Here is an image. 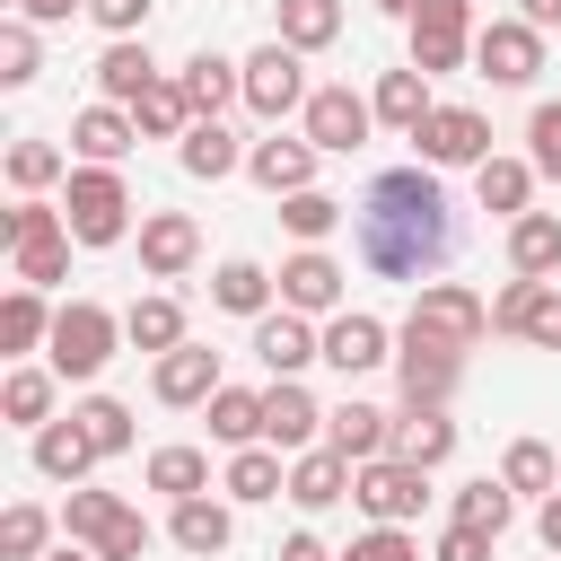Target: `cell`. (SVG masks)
Wrapping results in <instances>:
<instances>
[{
  "label": "cell",
  "mask_w": 561,
  "mask_h": 561,
  "mask_svg": "<svg viewBox=\"0 0 561 561\" xmlns=\"http://www.w3.org/2000/svg\"><path fill=\"white\" fill-rule=\"evenodd\" d=\"M35 342H53V307H44V289H26V280H18V289L0 298V351H9V359H26Z\"/></svg>",
  "instance_id": "35"
},
{
  "label": "cell",
  "mask_w": 561,
  "mask_h": 561,
  "mask_svg": "<svg viewBox=\"0 0 561 561\" xmlns=\"http://www.w3.org/2000/svg\"><path fill=\"white\" fill-rule=\"evenodd\" d=\"M61 535H70V543H88L96 561H140V552H149L140 508H123L114 491H70V500H61Z\"/></svg>",
  "instance_id": "2"
},
{
  "label": "cell",
  "mask_w": 561,
  "mask_h": 561,
  "mask_svg": "<svg viewBox=\"0 0 561 561\" xmlns=\"http://www.w3.org/2000/svg\"><path fill=\"white\" fill-rule=\"evenodd\" d=\"M123 342H131V351H175V342H184V298H175V289L131 298V307H123Z\"/></svg>",
  "instance_id": "27"
},
{
  "label": "cell",
  "mask_w": 561,
  "mask_h": 561,
  "mask_svg": "<svg viewBox=\"0 0 561 561\" xmlns=\"http://www.w3.org/2000/svg\"><path fill=\"white\" fill-rule=\"evenodd\" d=\"M254 359H263L272 377H298L307 359H324V333H316L298 307H272V316H254Z\"/></svg>",
  "instance_id": "13"
},
{
  "label": "cell",
  "mask_w": 561,
  "mask_h": 561,
  "mask_svg": "<svg viewBox=\"0 0 561 561\" xmlns=\"http://www.w3.org/2000/svg\"><path fill=\"white\" fill-rule=\"evenodd\" d=\"M517 342H535V351H561V289H552V280L535 289V307H526V333H517Z\"/></svg>",
  "instance_id": "51"
},
{
  "label": "cell",
  "mask_w": 561,
  "mask_h": 561,
  "mask_svg": "<svg viewBox=\"0 0 561 561\" xmlns=\"http://www.w3.org/2000/svg\"><path fill=\"white\" fill-rule=\"evenodd\" d=\"M377 9H386V18H412V9H421V0H377Z\"/></svg>",
  "instance_id": "60"
},
{
  "label": "cell",
  "mask_w": 561,
  "mask_h": 561,
  "mask_svg": "<svg viewBox=\"0 0 561 561\" xmlns=\"http://www.w3.org/2000/svg\"><path fill=\"white\" fill-rule=\"evenodd\" d=\"M70 9H88V0H18V18H35V26H61Z\"/></svg>",
  "instance_id": "56"
},
{
  "label": "cell",
  "mask_w": 561,
  "mask_h": 561,
  "mask_svg": "<svg viewBox=\"0 0 561 561\" xmlns=\"http://www.w3.org/2000/svg\"><path fill=\"white\" fill-rule=\"evenodd\" d=\"M272 289H280V280H272L263 263H245V254H228V263L210 272V298H219L228 316H272Z\"/></svg>",
  "instance_id": "34"
},
{
  "label": "cell",
  "mask_w": 561,
  "mask_h": 561,
  "mask_svg": "<svg viewBox=\"0 0 561 561\" xmlns=\"http://www.w3.org/2000/svg\"><path fill=\"white\" fill-rule=\"evenodd\" d=\"M526 158H535V175L561 184V105H535L526 114Z\"/></svg>",
  "instance_id": "50"
},
{
  "label": "cell",
  "mask_w": 561,
  "mask_h": 561,
  "mask_svg": "<svg viewBox=\"0 0 561 561\" xmlns=\"http://www.w3.org/2000/svg\"><path fill=\"white\" fill-rule=\"evenodd\" d=\"M193 254H202V228H193L184 210H149V219H140V272H149V280H184Z\"/></svg>",
  "instance_id": "16"
},
{
  "label": "cell",
  "mask_w": 561,
  "mask_h": 561,
  "mask_svg": "<svg viewBox=\"0 0 561 561\" xmlns=\"http://www.w3.org/2000/svg\"><path fill=\"white\" fill-rule=\"evenodd\" d=\"M219 491H228V500H245V508H254V500H280V491H289V465H280V447H272V438H263V447H237Z\"/></svg>",
  "instance_id": "31"
},
{
  "label": "cell",
  "mask_w": 561,
  "mask_h": 561,
  "mask_svg": "<svg viewBox=\"0 0 561 561\" xmlns=\"http://www.w3.org/2000/svg\"><path fill=\"white\" fill-rule=\"evenodd\" d=\"M175 88H184V105H193V123H219L237 96H245V61H219V53H193L184 70H175Z\"/></svg>",
  "instance_id": "18"
},
{
  "label": "cell",
  "mask_w": 561,
  "mask_h": 561,
  "mask_svg": "<svg viewBox=\"0 0 561 561\" xmlns=\"http://www.w3.org/2000/svg\"><path fill=\"white\" fill-rule=\"evenodd\" d=\"M61 228H70V219H61V202H35V193H26V202H18L9 219H0V237H9V245H35V237H61Z\"/></svg>",
  "instance_id": "49"
},
{
  "label": "cell",
  "mask_w": 561,
  "mask_h": 561,
  "mask_svg": "<svg viewBox=\"0 0 561 561\" xmlns=\"http://www.w3.org/2000/svg\"><path fill=\"white\" fill-rule=\"evenodd\" d=\"M491 543L500 535H482V526H447L438 535V561H491Z\"/></svg>",
  "instance_id": "55"
},
{
  "label": "cell",
  "mask_w": 561,
  "mask_h": 561,
  "mask_svg": "<svg viewBox=\"0 0 561 561\" xmlns=\"http://www.w3.org/2000/svg\"><path fill=\"white\" fill-rule=\"evenodd\" d=\"M61 219H70L79 245H114V237L131 228V193H123V175H114V167H70Z\"/></svg>",
  "instance_id": "5"
},
{
  "label": "cell",
  "mask_w": 561,
  "mask_h": 561,
  "mask_svg": "<svg viewBox=\"0 0 561 561\" xmlns=\"http://www.w3.org/2000/svg\"><path fill=\"white\" fill-rule=\"evenodd\" d=\"M131 123H140V140H184V131H193V105H184L175 79H158V88L131 105Z\"/></svg>",
  "instance_id": "39"
},
{
  "label": "cell",
  "mask_w": 561,
  "mask_h": 561,
  "mask_svg": "<svg viewBox=\"0 0 561 561\" xmlns=\"http://www.w3.org/2000/svg\"><path fill=\"white\" fill-rule=\"evenodd\" d=\"M368 131H377V105H368V96H351V88H316V96H307V140H316L324 158H351Z\"/></svg>",
  "instance_id": "11"
},
{
  "label": "cell",
  "mask_w": 561,
  "mask_h": 561,
  "mask_svg": "<svg viewBox=\"0 0 561 561\" xmlns=\"http://www.w3.org/2000/svg\"><path fill=\"white\" fill-rule=\"evenodd\" d=\"M79 430L96 438V456H123V447H131V403H114V394H88V403H79Z\"/></svg>",
  "instance_id": "47"
},
{
  "label": "cell",
  "mask_w": 561,
  "mask_h": 561,
  "mask_svg": "<svg viewBox=\"0 0 561 561\" xmlns=\"http://www.w3.org/2000/svg\"><path fill=\"white\" fill-rule=\"evenodd\" d=\"M500 482H508V491H561V456H552L543 438H517V447L500 456Z\"/></svg>",
  "instance_id": "41"
},
{
  "label": "cell",
  "mask_w": 561,
  "mask_h": 561,
  "mask_svg": "<svg viewBox=\"0 0 561 561\" xmlns=\"http://www.w3.org/2000/svg\"><path fill=\"white\" fill-rule=\"evenodd\" d=\"M280 561H342V552H324L316 535H289V543H280Z\"/></svg>",
  "instance_id": "59"
},
{
  "label": "cell",
  "mask_w": 561,
  "mask_h": 561,
  "mask_svg": "<svg viewBox=\"0 0 561 561\" xmlns=\"http://www.w3.org/2000/svg\"><path fill=\"white\" fill-rule=\"evenodd\" d=\"M53 386H61V368H9V377H0V421L44 430V421H53Z\"/></svg>",
  "instance_id": "36"
},
{
  "label": "cell",
  "mask_w": 561,
  "mask_h": 561,
  "mask_svg": "<svg viewBox=\"0 0 561 561\" xmlns=\"http://www.w3.org/2000/svg\"><path fill=\"white\" fill-rule=\"evenodd\" d=\"M88 465H96V438L79 430V412H70V421H44V430H35V473H44V482H79Z\"/></svg>",
  "instance_id": "29"
},
{
  "label": "cell",
  "mask_w": 561,
  "mask_h": 561,
  "mask_svg": "<svg viewBox=\"0 0 561 561\" xmlns=\"http://www.w3.org/2000/svg\"><path fill=\"white\" fill-rule=\"evenodd\" d=\"M263 438H272L280 456L316 447V438H324V403H316L298 377H272V386H263Z\"/></svg>",
  "instance_id": "12"
},
{
  "label": "cell",
  "mask_w": 561,
  "mask_h": 561,
  "mask_svg": "<svg viewBox=\"0 0 561 561\" xmlns=\"http://www.w3.org/2000/svg\"><path fill=\"white\" fill-rule=\"evenodd\" d=\"M394 456H412V465H447V456H456V421H447V403H403V421H394Z\"/></svg>",
  "instance_id": "28"
},
{
  "label": "cell",
  "mask_w": 561,
  "mask_h": 561,
  "mask_svg": "<svg viewBox=\"0 0 561 561\" xmlns=\"http://www.w3.org/2000/svg\"><path fill=\"white\" fill-rule=\"evenodd\" d=\"M368 105H377V123H386V131H421V123H430V70H412V61H403V70H386Z\"/></svg>",
  "instance_id": "30"
},
{
  "label": "cell",
  "mask_w": 561,
  "mask_h": 561,
  "mask_svg": "<svg viewBox=\"0 0 561 561\" xmlns=\"http://www.w3.org/2000/svg\"><path fill=\"white\" fill-rule=\"evenodd\" d=\"M333 219H342L333 193H316V184H307V193H280V228H289V237L316 245V237H333Z\"/></svg>",
  "instance_id": "46"
},
{
  "label": "cell",
  "mask_w": 561,
  "mask_h": 561,
  "mask_svg": "<svg viewBox=\"0 0 561 561\" xmlns=\"http://www.w3.org/2000/svg\"><path fill=\"white\" fill-rule=\"evenodd\" d=\"M473 193H482V210L517 219V210L535 202V158H482V167H473Z\"/></svg>",
  "instance_id": "33"
},
{
  "label": "cell",
  "mask_w": 561,
  "mask_h": 561,
  "mask_svg": "<svg viewBox=\"0 0 561 561\" xmlns=\"http://www.w3.org/2000/svg\"><path fill=\"white\" fill-rule=\"evenodd\" d=\"M149 9H158V0H88V18H96L105 35H140V26H149Z\"/></svg>",
  "instance_id": "54"
},
{
  "label": "cell",
  "mask_w": 561,
  "mask_h": 561,
  "mask_svg": "<svg viewBox=\"0 0 561 561\" xmlns=\"http://www.w3.org/2000/svg\"><path fill=\"white\" fill-rule=\"evenodd\" d=\"M35 79V18H0V88Z\"/></svg>",
  "instance_id": "48"
},
{
  "label": "cell",
  "mask_w": 561,
  "mask_h": 561,
  "mask_svg": "<svg viewBox=\"0 0 561 561\" xmlns=\"http://www.w3.org/2000/svg\"><path fill=\"white\" fill-rule=\"evenodd\" d=\"M44 561H96V552H70V543H61V552H44Z\"/></svg>",
  "instance_id": "61"
},
{
  "label": "cell",
  "mask_w": 561,
  "mask_h": 561,
  "mask_svg": "<svg viewBox=\"0 0 561 561\" xmlns=\"http://www.w3.org/2000/svg\"><path fill=\"white\" fill-rule=\"evenodd\" d=\"M456 368H465V351H438V342H412V333H403V351H394L403 403H447V394H456Z\"/></svg>",
  "instance_id": "21"
},
{
  "label": "cell",
  "mask_w": 561,
  "mask_h": 561,
  "mask_svg": "<svg viewBox=\"0 0 561 561\" xmlns=\"http://www.w3.org/2000/svg\"><path fill=\"white\" fill-rule=\"evenodd\" d=\"M351 500H359L377 526H412L421 500H430V465H412V456H368V465L351 473Z\"/></svg>",
  "instance_id": "6"
},
{
  "label": "cell",
  "mask_w": 561,
  "mask_h": 561,
  "mask_svg": "<svg viewBox=\"0 0 561 561\" xmlns=\"http://www.w3.org/2000/svg\"><path fill=\"white\" fill-rule=\"evenodd\" d=\"M403 333H412V342H438V351H473V342L491 333V307H482L465 280H430V289L412 298Z\"/></svg>",
  "instance_id": "4"
},
{
  "label": "cell",
  "mask_w": 561,
  "mask_h": 561,
  "mask_svg": "<svg viewBox=\"0 0 561 561\" xmlns=\"http://www.w3.org/2000/svg\"><path fill=\"white\" fill-rule=\"evenodd\" d=\"M280 307H298V316H342V263H333L324 245L289 254V263H280Z\"/></svg>",
  "instance_id": "17"
},
{
  "label": "cell",
  "mask_w": 561,
  "mask_h": 561,
  "mask_svg": "<svg viewBox=\"0 0 561 561\" xmlns=\"http://www.w3.org/2000/svg\"><path fill=\"white\" fill-rule=\"evenodd\" d=\"M342 561H421V543H412L403 526H368V535H359Z\"/></svg>",
  "instance_id": "52"
},
{
  "label": "cell",
  "mask_w": 561,
  "mask_h": 561,
  "mask_svg": "<svg viewBox=\"0 0 561 561\" xmlns=\"http://www.w3.org/2000/svg\"><path fill=\"white\" fill-rule=\"evenodd\" d=\"M412 140H421V167H482L491 158V123L473 105H430V123Z\"/></svg>",
  "instance_id": "10"
},
{
  "label": "cell",
  "mask_w": 561,
  "mask_h": 561,
  "mask_svg": "<svg viewBox=\"0 0 561 561\" xmlns=\"http://www.w3.org/2000/svg\"><path fill=\"white\" fill-rule=\"evenodd\" d=\"M333 35H342V0H280V44L324 53Z\"/></svg>",
  "instance_id": "38"
},
{
  "label": "cell",
  "mask_w": 561,
  "mask_h": 561,
  "mask_svg": "<svg viewBox=\"0 0 561 561\" xmlns=\"http://www.w3.org/2000/svg\"><path fill=\"white\" fill-rule=\"evenodd\" d=\"M508 508H517V491H508V482H491V473L456 491V526H482V535H500V526H508Z\"/></svg>",
  "instance_id": "44"
},
{
  "label": "cell",
  "mask_w": 561,
  "mask_h": 561,
  "mask_svg": "<svg viewBox=\"0 0 561 561\" xmlns=\"http://www.w3.org/2000/svg\"><path fill=\"white\" fill-rule=\"evenodd\" d=\"M473 53V0H421L412 9V70H456Z\"/></svg>",
  "instance_id": "9"
},
{
  "label": "cell",
  "mask_w": 561,
  "mask_h": 561,
  "mask_svg": "<svg viewBox=\"0 0 561 561\" xmlns=\"http://www.w3.org/2000/svg\"><path fill=\"white\" fill-rule=\"evenodd\" d=\"M70 245H79V237L61 228V237H35V245H9V263H18V280H26V289H53V280L70 272Z\"/></svg>",
  "instance_id": "43"
},
{
  "label": "cell",
  "mask_w": 561,
  "mask_h": 561,
  "mask_svg": "<svg viewBox=\"0 0 561 561\" xmlns=\"http://www.w3.org/2000/svg\"><path fill=\"white\" fill-rule=\"evenodd\" d=\"M351 473H359V465L316 438V447L289 456V500H298V508H333V500H351Z\"/></svg>",
  "instance_id": "19"
},
{
  "label": "cell",
  "mask_w": 561,
  "mask_h": 561,
  "mask_svg": "<svg viewBox=\"0 0 561 561\" xmlns=\"http://www.w3.org/2000/svg\"><path fill=\"white\" fill-rule=\"evenodd\" d=\"M316 158H324L316 140H254V149H245V175L280 202V193H307V184H316Z\"/></svg>",
  "instance_id": "20"
},
{
  "label": "cell",
  "mask_w": 561,
  "mask_h": 561,
  "mask_svg": "<svg viewBox=\"0 0 561 561\" xmlns=\"http://www.w3.org/2000/svg\"><path fill=\"white\" fill-rule=\"evenodd\" d=\"M535 535H543V552H561V491H543V508H535Z\"/></svg>",
  "instance_id": "57"
},
{
  "label": "cell",
  "mask_w": 561,
  "mask_h": 561,
  "mask_svg": "<svg viewBox=\"0 0 561 561\" xmlns=\"http://www.w3.org/2000/svg\"><path fill=\"white\" fill-rule=\"evenodd\" d=\"M175 158H184V175H202V184H219V175H237V167H245V149H237V131H228V123H193V131L175 140Z\"/></svg>",
  "instance_id": "32"
},
{
  "label": "cell",
  "mask_w": 561,
  "mask_h": 561,
  "mask_svg": "<svg viewBox=\"0 0 561 561\" xmlns=\"http://www.w3.org/2000/svg\"><path fill=\"white\" fill-rule=\"evenodd\" d=\"M131 140H140V123H131V105H105V96H96L88 114H70V149H79L88 167H114V158H123Z\"/></svg>",
  "instance_id": "23"
},
{
  "label": "cell",
  "mask_w": 561,
  "mask_h": 561,
  "mask_svg": "<svg viewBox=\"0 0 561 561\" xmlns=\"http://www.w3.org/2000/svg\"><path fill=\"white\" fill-rule=\"evenodd\" d=\"M324 447H342L351 465H368V456H394V421H386L377 403H342V412H324Z\"/></svg>",
  "instance_id": "24"
},
{
  "label": "cell",
  "mask_w": 561,
  "mask_h": 561,
  "mask_svg": "<svg viewBox=\"0 0 561 561\" xmlns=\"http://www.w3.org/2000/svg\"><path fill=\"white\" fill-rule=\"evenodd\" d=\"M44 543H53V517H44L35 500H18V508L0 517V561H44Z\"/></svg>",
  "instance_id": "45"
},
{
  "label": "cell",
  "mask_w": 561,
  "mask_h": 561,
  "mask_svg": "<svg viewBox=\"0 0 561 561\" xmlns=\"http://www.w3.org/2000/svg\"><path fill=\"white\" fill-rule=\"evenodd\" d=\"M202 412H210V438L219 447H263V394L254 386H219Z\"/></svg>",
  "instance_id": "37"
},
{
  "label": "cell",
  "mask_w": 561,
  "mask_h": 561,
  "mask_svg": "<svg viewBox=\"0 0 561 561\" xmlns=\"http://www.w3.org/2000/svg\"><path fill=\"white\" fill-rule=\"evenodd\" d=\"M149 88H158V61H149V44L114 35V44L96 53V96H105V105H140Z\"/></svg>",
  "instance_id": "22"
},
{
  "label": "cell",
  "mask_w": 561,
  "mask_h": 561,
  "mask_svg": "<svg viewBox=\"0 0 561 561\" xmlns=\"http://www.w3.org/2000/svg\"><path fill=\"white\" fill-rule=\"evenodd\" d=\"M149 394H158V403H175V412L210 403V394H219V351H202V342H175V351H158V377H149Z\"/></svg>",
  "instance_id": "15"
},
{
  "label": "cell",
  "mask_w": 561,
  "mask_h": 561,
  "mask_svg": "<svg viewBox=\"0 0 561 561\" xmlns=\"http://www.w3.org/2000/svg\"><path fill=\"white\" fill-rule=\"evenodd\" d=\"M70 175V158L53 149V140H9V184L18 193H44V184H61Z\"/></svg>",
  "instance_id": "42"
},
{
  "label": "cell",
  "mask_w": 561,
  "mask_h": 561,
  "mask_svg": "<svg viewBox=\"0 0 561 561\" xmlns=\"http://www.w3.org/2000/svg\"><path fill=\"white\" fill-rule=\"evenodd\" d=\"M456 245V210L438 193V167H386L359 202V263L377 280H421Z\"/></svg>",
  "instance_id": "1"
},
{
  "label": "cell",
  "mask_w": 561,
  "mask_h": 561,
  "mask_svg": "<svg viewBox=\"0 0 561 561\" xmlns=\"http://www.w3.org/2000/svg\"><path fill=\"white\" fill-rule=\"evenodd\" d=\"M517 18H526V26H543V35H552V26H561V0H517Z\"/></svg>",
  "instance_id": "58"
},
{
  "label": "cell",
  "mask_w": 561,
  "mask_h": 561,
  "mask_svg": "<svg viewBox=\"0 0 561 561\" xmlns=\"http://www.w3.org/2000/svg\"><path fill=\"white\" fill-rule=\"evenodd\" d=\"M149 491H167V500L210 491V456H202V447H158V456H149Z\"/></svg>",
  "instance_id": "40"
},
{
  "label": "cell",
  "mask_w": 561,
  "mask_h": 561,
  "mask_svg": "<svg viewBox=\"0 0 561 561\" xmlns=\"http://www.w3.org/2000/svg\"><path fill=\"white\" fill-rule=\"evenodd\" d=\"M535 289H543V280H526V272H517V280L491 298V333H526V307H535Z\"/></svg>",
  "instance_id": "53"
},
{
  "label": "cell",
  "mask_w": 561,
  "mask_h": 561,
  "mask_svg": "<svg viewBox=\"0 0 561 561\" xmlns=\"http://www.w3.org/2000/svg\"><path fill=\"white\" fill-rule=\"evenodd\" d=\"M473 61H482L491 88H526V79L543 70V26H526V18H491V26H473Z\"/></svg>",
  "instance_id": "8"
},
{
  "label": "cell",
  "mask_w": 561,
  "mask_h": 561,
  "mask_svg": "<svg viewBox=\"0 0 561 561\" xmlns=\"http://www.w3.org/2000/svg\"><path fill=\"white\" fill-rule=\"evenodd\" d=\"M114 342H123V316H114V307H96V298L53 307V368H61L70 386H88V377L114 359Z\"/></svg>",
  "instance_id": "3"
},
{
  "label": "cell",
  "mask_w": 561,
  "mask_h": 561,
  "mask_svg": "<svg viewBox=\"0 0 561 561\" xmlns=\"http://www.w3.org/2000/svg\"><path fill=\"white\" fill-rule=\"evenodd\" d=\"M508 272H526V280L561 272V210H517L508 219Z\"/></svg>",
  "instance_id": "26"
},
{
  "label": "cell",
  "mask_w": 561,
  "mask_h": 561,
  "mask_svg": "<svg viewBox=\"0 0 561 561\" xmlns=\"http://www.w3.org/2000/svg\"><path fill=\"white\" fill-rule=\"evenodd\" d=\"M298 61H307V53H298V44H280V35H272V44L245 61V105H254L263 123L307 114V96H316V88H307V70H298Z\"/></svg>",
  "instance_id": "7"
},
{
  "label": "cell",
  "mask_w": 561,
  "mask_h": 561,
  "mask_svg": "<svg viewBox=\"0 0 561 561\" xmlns=\"http://www.w3.org/2000/svg\"><path fill=\"white\" fill-rule=\"evenodd\" d=\"M394 351H386V324L368 316V307H342V316H324V368H342V377H368V368H386Z\"/></svg>",
  "instance_id": "14"
},
{
  "label": "cell",
  "mask_w": 561,
  "mask_h": 561,
  "mask_svg": "<svg viewBox=\"0 0 561 561\" xmlns=\"http://www.w3.org/2000/svg\"><path fill=\"white\" fill-rule=\"evenodd\" d=\"M167 535H175V552H193V561H210V552H228V535H237V517L210 500V491H193V500H175V517H167Z\"/></svg>",
  "instance_id": "25"
}]
</instances>
